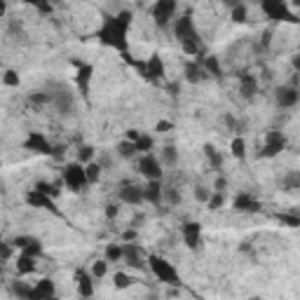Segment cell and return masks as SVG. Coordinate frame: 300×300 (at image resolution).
<instances>
[{"mask_svg": "<svg viewBox=\"0 0 300 300\" xmlns=\"http://www.w3.org/2000/svg\"><path fill=\"white\" fill-rule=\"evenodd\" d=\"M239 94H242L246 101H251V98L258 94V78L251 73H242L239 75Z\"/></svg>", "mask_w": 300, "mask_h": 300, "instance_id": "cell-22", "label": "cell"}, {"mask_svg": "<svg viewBox=\"0 0 300 300\" xmlns=\"http://www.w3.org/2000/svg\"><path fill=\"white\" fill-rule=\"evenodd\" d=\"M94 157H96V150H94L92 145H80V148H78V162L87 164V162H92Z\"/></svg>", "mask_w": 300, "mask_h": 300, "instance_id": "cell-39", "label": "cell"}, {"mask_svg": "<svg viewBox=\"0 0 300 300\" xmlns=\"http://www.w3.org/2000/svg\"><path fill=\"white\" fill-rule=\"evenodd\" d=\"M26 5L38 7V12H42V14H49L54 3H52V0H26Z\"/></svg>", "mask_w": 300, "mask_h": 300, "instance_id": "cell-45", "label": "cell"}, {"mask_svg": "<svg viewBox=\"0 0 300 300\" xmlns=\"http://www.w3.org/2000/svg\"><path fill=\"white\" fill-rule=\"evenodd\" d=\"M117 155L122 157V160H134V157L139 155V148H136V143L134 141H122L120 145H117Z\"/></svg>", "mask_w": 300, "mask_h": 300, "instance_id": "cell-29", "label": "cell"}, {"mask_svg": "<svg viewBox=\"0 0 300 300\" xmlns=\"http://www.w3.org/2000/svg\"><path fill=\"white\" fill-rule=\"evenodd\" d=\"M209 197H211V190H209V188H204V185H195V199L197 202L207 204Z\"/></svg>", "mask_w": 300, "mask_h": 300, "instance_id": "cell-48", "label": "cell"}, {"mask_svg": "<svg viewBox=\"0 0 300 300\" xmlns=\"http://www.w3.org/2000/svg\"><path fill=\"white\" fill-rule=\"evenodd\" d=\"M286 148V136L277 129H272V132L265 134V143L260 148V157H277L279 153H284Z\"/></svg>", "mask_w": 300, "mask_h": 300, "instance_id": "cell-8", "label": "cell"}, {"mask_svg": "<svg viewBox=\"0 0 300 300\" xmlns=\"http://www.w3.org/2000/svg\"><path fill=\"white\" fill-rule=\"evenodd\" d=\"M26 204H29V207H33V209H45V211L57 214V207H54L52 197L45 195V192H40V190H35V188L26 192Z\"/></svg>", "mask_w": 300, "mask_h": 300, "instance_id": "cell-15", "label": "cell"}, {"mask_svg": "<svg viewBox=\"0 0 300 300\" xmlns=\"http://www.w3.org/2000/svg\"><path fill=\"white\" fill-rule=\"evenodd\" d=\"M230 17L235 23H246L248 21V7L244 5V3H239L237 7H232L230 10Z\"/></svg>", "mask_w": 300, "mask_h": 300, "instance_id": "cell-32", "label": "cell"}, {"mask_svg": "<svg viewBox=\"0 0 300 300\" xmlns=\"http://www.w3.org/2000/svg\"><path fill=\"white\" fill-rule=\"evenodd\" d=\"M223 204H225V192L216 190V192H211V197H209L207 209L209 211H218V209H223Z\"/></svg>", "mask_w": 300, "mask_h": 300, "instance_id": "cell-36", "label": "cell"}, {"mask_svg": "<svg viewBox=\"0 0 300 300\" xmlns=\"http://www.w3.org/2000/svg\"><path fill=\"white\" fill-rule=\"evenodd\" d=\"M270 40H272V33H270V31H265V33L260 35V40H258V49L267 52V49H270Z\"/></svg>", "mask_w": 300, "mask_h": 300, "instance_id": "cell-49", "label": "cell"}, {"mask_svg": "<svg viewBox=\"0 0 300 300\" xmlns=\"http://www.w3.org/2000/svg\"><path fill=\"white\" fill-rule=\"evenodd\" d=\"M167 92H169V94H171V96H179V92H181V87H179V85H176V82H169V85H167Z\"/></svg>", "mask_w": 300, "mask_h": 300, "instance_id": "cell-56", "label": "cell"}, {"mask_svg": "<svg viewBox=\"0 0 300 300\" xmlns=\"http://www.w3.org/2000/svg\"><path fill=\"white\" fill-rule=\"evenodd\" d=\"M141 73H143L145 80L160 82V80H164V75H167V66H164V61H162L160 54H150V59L143 64Z\"/></svg>", "mask_w": 300, "mask_h": 300, "instance_id": "cell-10", "label": "cell"}, {"mask_svg": "<svg viewBox=\"0 0 300 300\" xmlns=\"http://www.w3.org/2000/svg\"><path fill=\"white\" fill-rule=\"evenodd\" d=\"M132 10H122L120 14H104L101 26L96 29L94 38L104 47L117 49L120 54L129 52V29H132Z\"/></svg>", "mask_w": 300, "mask_h": 300, "instance_id": "cell-1", "label": "cell"}, {"mask_svg": "<svg viewBox=\"0 0 300 300\" xmlns=\"http://www.w3.org/2000/svg\"><path fill=\"white\" fill-rule=\"evenodd\" d=\"M87 169V179H89V183H98V179H101V164H98L96 160L92 162H87L85 164Z\"/></svg>", "mask_w": 300, "mask_h": 300, "instance_id": "cell-35", "label": "cell"}, {"mask_svg": "<svg viewBox=\"0 0 300 300\" xmlns=\"http://www.w3.org/2000/svg\"><path fill=\"white\" fill-rule=\"evenodd\" d=\"M164 202H167L169 207H176V204L181 202V192L176 185H167V188H164Z\"/></svg>", "mask_w": 300, "mask_h": 300, "instance_id": "cell-37", "label": "cell"}, {"mask_svg": "<svg viewBox=\"0 0 300 300\" xmlns=\"http://www.w3.org/2000/svg\"><path fill=\"white\" fill-rule=\"evenodd\" d=\"M64 153H66V145H54L52 157H64Z\"/></svg>", "mask_w": 300, "mask_h": 300, "instance_id": "cell-59", "label": "cell"}, {"mask_svg": "<svg viewBox=\"0 0 300 300\" xmlns=\"http://www.w3.org/2000/svg\"><path fill=\"white\" fill-rule=\"evenodd\" d=\"M223 3H225V5H228V7H230V10H232V7H237V5H239V3H242V0H223Z\"/></svg>", "mask_w": 300, "mask_h": 300, "instance_id": "cell-61", "label": "cell"}, {"mask_svg": "<svg viewBox=\"0 0 300 300\" xmlns=\"http://www.w3.org/2000/svg\"><path fill=\"white\" fill-rule=\"evenodd\" d=\"M14 265H17V274L19 277H23V274H33L35 272V258L33 256H29V254H19V258H17V263H14Z\"/></svg>", "mask_w": 300, "mask_h": 300, "instance_id": "cell-25", "label": "cell"}, {"mask_svg": "<svg viewBox=\"0 0 300 300\" xmlns=\"http://www.w3.org/2000/svg\"><path fill=\"white\" fill-rule=\"evenodd\" d=\"M132 282L134 279L129 277V274H124V272H115L113 274V284H115V289H127V286H132Z\"/></svg>", "mask_w": 300, "mask_h": 300, "instance_id": "cell-43", "label": "cell"}, {"mask_svg": "<svg viewBox=\"0 0 300 300\" xmlns=\"http://www.w3.org/2000/svg\"><path fill=\"white\" fill-rule=\"evenodd\" d=\"M29 98L33 106H45V104H52V92H33Z\"/></svg>", "mask_w": 300, "mask_h": 300, "instance_id": "cell-41", "label": "cell"}, {"mask_svg": "<svg viewBox=\"0 0 300 300\" xmlns=\"http://www.w3.org/2000/svg\"><path fill=\"white\" fill-rule=\"evenodd\" d=\"M197 61L204 66V70L209 73V78H223V68H220L218 57H214V54H202Z\"/></svg>", "mask_w": 300, "mask_h": 300, "instance_id": "cell-24", "label": "cell"}, {"mask_svg": "<svg viewBox=\"0 0 300 300\" xmlns=\"http://www.w3.org/2000/svg\"><path fill=\"white\" fill-rule=\"evenodd\" d=\"M52 106L57 108L59 115H73L75 110V94L70 92V89H66V87H59V89H54L52 92Z\"/></svg>", "mask_w": 300, "mask_h": 300, "instance_id": "cell-7", "label": "cell"}, {"mask_svg": "<svg viewBox=\"0 0 300 300\" xmlns=\"http://www.w3.org/2000/svg\"><path fill=\"white\" fill-rule=\"evenodd\" d=\"M291 64H293L295 73H300V54H295V57H293V61H291Z\"/></svg>", "mask_w": 300, "mask_h": 300, "instance_id": "cell-60", "label": "cell"}, {"mask_svg": "<svg viewBox=\"0 0 300 300\" xmlns=\"http://www.w3.org/2000/svg\"><path fill=\"white\" fill-rule=\"evenodd\" d=\"M148 265H150V272L160 279L162 284H171V286H181V274L176 272V267L169 263L167 258L162 256H148Z\"/></svg>", "mask_w": 300, "mask_h": 300, "instance_id": "cell-2", "label": "cell"}, {"mask_svg": "<svg viewBox=\"0 0 300 300\" xmlns=\"http://www.w3.org/2000/svg\"><path fill=\"white\" fill-rule=\"evenodd\" d=\"M134 143H136V148H139L141 155H145V153H150V150L155 148V139H153L150 134H141L139 141H134Z\"/></svg>", "mask_w": 300, "mask_h": 300, "instance_id": "cell-33", "label": "cell"}, {"mask_svg": "<svg viewBox=\"0 0 300 300\" xmlns=\"http://www.w3.org/2000/svg\"><path fill=\"white\" fill-rule=\"evenodd\" d=\"M75 279H78V293H80L82 298H92L94 295V274L92 272L78 270Z\"/></svg>", "mask_w": 300, "mask_h": 300, "instance_id": "cell-23", "label": "cell"}, {"mask_svg": "<svg viewBox=\"0 0 300 300\" xmlns=\"http://www.w3.org/2000/svg\"><path fill=\"white\" fill-rule=\"evenodd\" d=\"M160 162L164 167L173 169L179 164V150L173 148V145H164V148H162V155H160Z\"/></svg>", "mask_w": 300, "mask_h": 300, "instance_id": "cell-27", "label": "cell"}, {"mask_svg": "<svg viewBox=\"0 0 300 300\" xmlns=\"http://www.w3.org/2000/svg\"><path fill=\"white\" fill-rule=\"evenodd\" d=\"M31 239H33V237L19 235V237H14V239H12V244H14V248H19V251H21V248H26V244H29Z\"/></svg>", "mask_w": 300, "mask_h": 300, "instance_id": "cell-50", "label": "cell"}, {"mask_svg": "<svg viewBox=\"0 0 300 300\" xmlns=\"http://www.w3.org/2000/svg\"><path fill=\"white\" fill-rule=\"evenodd\" d=\"M214 188H216V190H220V192H225V190H228V179H225V176H218V179H216V183H214Z\"/></svg>", "mask_w": 300, "mask_h": 300, "instance_id": "cell-53", "label": "cell"}, {"mask_svg": "<svg viewBox=\"0 0 300 300\" xmlns=\"http://www.w3.org/2000/svg\"><path fill=\"white\" fill-rule=\"evenodd\" d=\"M122 260H127V265L136 267V270H143V267H145L143 251H141L139 244H134V242L124 244V256H122Z\"/></svg>", "mask_w": 300, "mask_h": 300, "instance_id": "cell-16", "label": "cell"}, {"mask_svg": "<svg viewBox=\"0 0 300 300\" xmlns=\"http://www.w3.org/2000/svg\"><path fill=\"white\" fill-rule=\"evenodd\" d=\"M143 195H145V202H150L153 207L164 202V185L160 183V179L148 181V183L143 185Z\"/></svg>", "mask_w": 300, "mask_h": 300, "instance_id": "cell-20", "label": "cell"}, {"mask_svg": "<svg viewBox=\"0 0 300 300\" xmlns=\"http://www.w3.org/2000/svg\"><path fill=\"white\" fill-rule=\"evenodd\" d=\"M232 209H235V211H239V214H258V211H260V202H258V199H254L248 192H242V195L235 197Z\"/></svg>", "mask_w": 300, "mask_h": 300, "instance_id": "cell-19", "label": "cell"}, {"mask_svg": "<svg viewBox=\"0 0 300 300\" xmlns=\"http://www.w3.org/2000/svg\"><path fill=\"white\" fill-rule=\"evenodd\" d=\"M274 101H277L279 108H293L300 101V92L293 85H282V87H277V92H274Z\"/></svg>", "mask_w": 300, "mask_h": 300, "instance_id": "cell-14", "label": "cell"}, {"mask_svg": "<svg viewBox=\"0 0 300 300\" xmlns=\"http://www.w3.org/2000/svg\"><path fill=\"white\" fill-rule=\"evenodd\" d=\"M277 220L286 228H300V216L295 214H277Z\"/></svg>", "mask_w": 300, "mask_h": 300, "instance_id": "cell-44", "label": "cell"}, {"mask_svg": "<svg viewBox=\"0 0 300 300\" xmlns=\"http://www.w3.org/2000/svg\"><path fill=\"white\" fill-rule=\"evenodd\" d=\"M162 164L160 157H155L153 153H145V155H141L139 160V173L141 176H145L148 181H155V179H162Z\"/></svg>", "mask_w": 300, "mask_h": 300, "instance_id": "cell-9", "label": "cell"}, {"mask_svg": "<svg viewBox=\"0 0 300 300\" xmlns=\"http://www.w3.org/2000/svg\"><path fill=\"white\" fill-rule=\"evenodd\" d=\"M293 3H295V5H300V0H293Z\"/></svg>", "mask_w": 300, "mask_h": 300, "instance_id": "cell-63", "label": "cell"}, {"mask_svg": "<svg viewBox=\"0 0 300 300\" xmlns=\"http://www.w3.org/2000/svg\"><path fill=\"white\" fill-rule=\"evenodd\" d=\"M282 190H286V192L300 190V169H293V171L284 173V179H282Z\"/></svg>", "mask_w": 300, "mask_h": 300, "instance_id": "cell-26", "label": "cell"}, {"mask_svg": "<svg viewBox=\"0 0 300 300\" xmlns=\"http://www.w3.org/2000/svg\"><path fill=\"white\" fill-rule=\"evenodd\" d=\"M171 129H173V122H169V120H162V122H157L155 132H160V134H167V132H171Z\"/></svg>", "mask_w": 300, "mask_h": 300, "instance_id": "cell-51", "label": "cell"}, {"mask_svg": "<svg viewBox=\"0 0 300 300\" xmlns=\"http://www.w3.org/2000/svg\"><path fill=\"white\" fill-rule=\"evenodd\" d=\"M263 14L270 21H286V23H298V17L291 12L286 0H260Z\"/></svg>", "mask_w": 300, "mask_h": 300, "instance_id": "cell-3", "label": "cell"}, {"mask_svg": "<svg viewBox=\"0 0 300 300\" xmlns=\"http://www.w3.org/2000/svg\"><path fill=\"white\" fill-rule=\"evenodd\" d=\"M64 183L68 190L73 192H82L89 185V179H87V169L82 162H68L64 167Z\"/></svg>", "mask_w": 300, "mask_h": 300, "instance_id": "cell-4", "label": "cell"}, {"mask_svg": "<svg viewBox=\"0 0 300 300\" xmlns=\"http://www.w3.org/2000/svg\"><path fill=\"white\" fill-rule=\"evenodd\" d=\"M181 47L188 57H195V54L202 52V42H181Z\"/></svg>", "mask_w": 300, "mask_h": 300, "instance_id": "cell-47", "label": "cell"}, {"mask_svg": "<svg viewBox=\"0 0 300 300\" xmlns=\"http://www.w3.org/2000/svg\"><path fill=\"white\" fill-rule=\"evenodd\" d=\"M139 136H141L139 129H129V132H127V139L129 141H139Z\"/></svg>", "mask_w": 300, "mask_h": 300, "instance_id": "cell-58", "label": "cell"}, {"mask_svg": "<svg viewBox=\"0 0 300 300\" xmlns=\"http://www.w3.org/2000/svg\"><path fill=\"white\" fill-rule=\"evenodd\" d=\"M52 3H54V5H57V3H61V0H52Z\"/></svg>", "mask_w": 300, "mask_h": 300, "instance_id": "cell-62", "label": "cell"}, {"mask_svg": "<svg viewBox=\"0 0 300 300\" xmlns=\"http://www.w3.org/2000/svg\"><path fill=\"white\" fill-rule=\"evenodd\" d=\"M12 246H14L12 242H5V244H3V260H5V263L10 260V256H12Z\"/></svg>", "mask_w": 300, "mask_h": 300, "instance_id": "cell-55", "label": "cell"}, {"mask_svg": "<svg viewBox=\"0 0 300 300\" xmlns=\"http://www.w3.org/2000/svg\"><path fill=\"white\" fill-rule=\"evenodd\" d=\"M122 256H124V246H120V244H108L106 246V260L108 263H117V260H122Z\"/></svg>", "mask_w": 300, "mask_h": 300, "instance_id": "cell-34", "label": "cell"}, {"mask_svg": "<svg viewBox=\"0 0 300 300\" xmlns=\"http://www.w3.org/2000/svg\"><path fill=\"white\" fill-rule=\"evenodd\" d=\"M59 181L57 183H47V181H38V183L33 185L35 190H40V192H45V195H49V197H59V192H61V188H59Z\"/></svg>", "mask_w": 300, "mask_h": 300, "instance_id": "cell-30", "label": "cell"}, {"mask_svg": "<svg viewBox=\"0 0 300 300\" xmlns=\"http://www.w3.org/2000/svg\"><path fill=\"white\" fill-rule=\"evenodd\" d=\"M23 254H29V256H33V258H40L42 256V244H40V239H31L29 244H26V248H21Z\"/></svg>", "mask_w": 300, "mask_h": 300, "instance_id": "cell-42", "label": "cell"}, {"mask_svg": "<svg viewBox=\"0 0 300 300\" xmlns=\"http://www.w3.org/2000/svg\"><path fill=\"white\" fill-rule=\"evenodd\" d=\"M94 274V279H104L106 274H108V260H94L92 263V270H89Z\"/></svg>", "mask_w": 300, "mask_h": 300, "instance_id": "cell-38", "label": "cell"}, {"mask_svg": "<svg viewBox=\"0 0 300 300\" xmlns=\"http://www.w3.org/2000/svg\"><path fill=\"white\" fill-rule=\"evenodd\" d=\"M57 295V286L49 277L40 279V282H35L33 286V293H31V300H49Z\"/></svg>", "mask_w": 300, "mask_h": 300, "instance_id": "cell-21", "label": "cell"}, {"mask_svg": "<svg viewBox=\"0 0 300 300\" xmlns=\"http://www.w3.org/2000/svg\"><path fill=\"white\" fill-rule=\"evenodd\" d=\"M225 124H228V127H230L232 132H237V120H235V117L230 115V113H228V115H225Z\"/></svg>", "mask_w": 300, "mask_h": 300, "instance_id": "cell-57", "label": "cell"}, {"mask_svg": "<svg viewBox=\"0 0 300 300\" xmlns=\"http://www.w3.org/2000/svg\"><path fill=\"white\" fill-rule=\"evenodd\" d=\"M3 85L5 87H19V73L17 70L7 68L5 73H3Z\"/></svg>", "mask_w": 300, "mask_h": 300, "instance_id": "cell-46", "label": "cell"}, {"mask_svg": "<svg viewBox=\"0 0 300 300\" xmlns=\"http://www.w3.org/2000/svg\"><path fill=\"white\" fill-rule=\"evenodd\" d=\"M204 157L209 160V167H211V169H220V167H223V155H220V153L211 143L204 145Z\"/></svg>", "mask_w": 300, "mask_h": 300, "instance_id": "cell-28", "label": "cell"}, {"mask_svg": "<svg viewBox=\"0 0 300 300\" xmlns=\"http://www.w3.org/2000/svg\"><path fill=\"white\" fill-rule=\"evenodd\" d=\"M176 10H179V0H155V5H153V10H150L155 26L167 29L169 21L176 17Z\"/></svg>", "mask_w": 300, "mask_h": 300, "instance_id": "cell-6", "label": "cell"}, {"mask_svg": "<svg viewBox=\"0 0 300 300\" xmlns=\"http://www.w3.org/2000/svg\"><path fill=\"white\" fill-rule=\"evenodd\" d=\"M117 214H120V207H117V204H106V216H108V218H115Z\"/></svg>", "mask_w": 300, "mask_h": 300, "instance_id": "cell-52", "label": "cell"}, {"mask_svg": "<svg viewBox=\"0 0 300 300\" xmlns=\"http://www.w3.org/2000/svg\"><path fill=\"white\" fill-rule=\"evenodd\" d=\"M173 35L179 42H202L199 40V31L195 29V19L190 12H185L181 19H176L173 23Z\"/></svg>", "mask_w": 300, "mask_h": 300, "instance_id": "cell-5", "label": "cell"}, {"mask_svg": "<svg viewBox=\"0 0 300 300\" xmlns=\"http://www.w3.org/2000/svg\"><path fill=\"white\" fill-rule=\"evenodd\" d=\"M23 148L35 153V155H52L54 153V145L49 143L47 136L40 132H31L29 136H26V141H23Z\"/></svg>", "mask_w": 300, "mask_h": 300, "instance_id": "cell-11", "label": "cell"}, {"mask_svg": "<svg viewBox=\"0 0 300 300\" xmlns=\"http://www.w3.org/2000/svg\"><path fill=\"white\" fill-rule=\"evenodd\" d=\"M183 78L190 85H199V82H204L209 78V73L204 70V66L199 64V61H188V64L183 66Z\"/></svg>", "mask_w": 300, "mask_h": 300, "instance_id": "cell-17", "label": "cell"}, {"mask_svg": "<svg viewBox=\"0 0 300 300\" xmlns=\"http://www.w3.org/2000/svg\"><path fill=\"white\" fill-rule=\"evenodd\" d=\"M181 235H183V244H185V246L192 248V251H197V248H199V244H202V225L197 223V220H188V223L183 225Z\"/></svg>", "mask_w": 300, "mask_h": 300, "instance_id": "cell-13", "label": "cell"}, {"mask_svg": "<svg viewBox=\"0 0 300 300\" xmlns=\"http://www.w3.org/2000/svg\"><path fill=\"white\" fill-rule=\"evenodd\" d=\"M120 199L124 204H132V207H139L141 202H145V195H143V188L141 185H122L120 188Z\"/></svg>", "mask_w": 300, "mask_h": 300, "instance_id": "cell-18", "label": "cell"}, {"mask_svg": "<svg viewBox=\"0 0 300 300\" xmlns=\"http://www.w3.org/2000/svg\"><path fill=\"white\" fill-rule=\"evenodd\" d=\"M78 70H75V87L82 96L89 94V87H92V80H94V66L92 64H75Z\"/></svg>", "mask_w": 300, "mask_h": 300, "instance_id": "cell-12", "label": "cell"}, {"mask_svg": "<svg viewBox=\"0 0 300 300\" xmlns=\"http://www.w3.org/2000/svg\"><path fill=\"white\" fill-rule=\"evenodd\" d=\"M230 150L237 160H244L246 157V141H244V136H235L230 143Z\"/></svg>", "mask_w": 300, "mask_h": 300, "instance_id": "cell-31", "label": "cell"}, {"mask_svg": "<svg viewBox=\"0 0 300 300\" xmlns=\"http://www.w3.org/2000/svg\"><path fill=\"white\" fill-rule=\"evenodd\" d=\"M12 293H14V295H19V298L31 300V293H33V286H26V284H21V282H14V284H12Z\"/></svg>", "mask_w": 300, "mask_h": 300, "instance_id": "cell-40", "label": "cell"}, {"mask_svg": "<svg viewBox=\"0 0 300 300\" xmlns=\"http://www.w3.org/2000/svg\"><path fill=\"white\" fill-rule=\"evenodd\" d=\"M136 228H129V230H124L122 232V239H124V242H134V239H136Z\"/></svg>", "mask_w": 300, "mask_h": 300, "instance_id": "cell-54", "label": "cell"}]
</instances>
